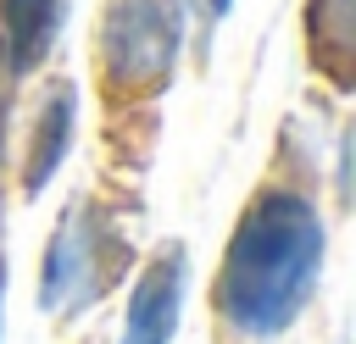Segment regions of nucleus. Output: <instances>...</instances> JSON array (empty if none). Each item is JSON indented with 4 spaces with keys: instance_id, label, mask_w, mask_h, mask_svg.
Listing matches in <instances>:
<instances>
[{
    "instance_id": "f257e3e1",
    "label": "nucleus",
    "mask_w": 356,
    "mask_h": 344,
    "mask_svg": "<svg viewBox=\"0 0 356 344\" xmlns=\"http://www.w3.org/2000/svg\"><path fill=\"white\" fill-rule=\"evenodd\" d=\"M323 211L295 189H261L222 255L217 272V316L239 338H273L284 333L300 305L317 289L323 272Z\"/></svg>"
},
{
    "instance_id": "7ed1b4c3",
    "label": "nucleus",
    "mask_w": 356,
    "mask_h": 344,
    "mask_svg": "<svg viewBox=\"0 0 356 344\" xmlns=\"http://www.w3.org/2000/svg\"><path fill=\"white\" fill-rule=\"evenodd\" d=\"M178 305H184V250L167 244L134 283L128 316H122V344H172L178 333Z\"/></svg>"
},
{
    "instance_id": "423d86ee",
    "label": "nucleus",
    "mask_w": 356,
    "mask_h": 344,
    "mask_svg": "<svg viewBox=\"0 0 356 344\" xmlns=\"http://www.w3.org/2000/svg\"><path fill=\"white\" fill-rule=\"evenodd\" d=\"M56 33V0H6V55L11 67H33Z\"/></svg>"
},
{
    "instance_id": "20e7f679",
    "label": "nucleus",
    "mask_w": 356,
    "mask_h": 344,
    "mask_svg": "<svg viewBox=\"0 0 356 344\" xmlns=\"http://www.w3.org/2000/svg\"><path fill=\"white\" fill-rule=\"evenodd\" d=\"M306 39H312V61L350 89L356 78V0H306Z\"/></svg>"
},
{
    "instance_id": "f03ea898",
    "label": "nucleus",
    "mask_w": 356,
    "mask_h": 344,
    "mask_svg": "<svg viewBox=\"0 0 356 344\" xmlns=\"http://www.w3.org/2000/svg\"><path fill=\"white\" fill-rule=\"evenodd\" d=\"M178 61V22L167 0H117L106 17V72L117 89H150Z\"/></svg>"
},
{
    "instance_id": "39448f33",
    "label": "nucleus",
    "mask_w": 356,
    "mask_h": 344,
    "mask_svg": "<svg viewBox=\"0 0 356 344\" xmlns=\"http://www.w3.org/2000/svg\"><path fill=\"white\" fill-rule=\"evenodd\" d=\"M67 139H72V89L56 83L50 100L39 105L33 144H28V161H22V189H28V194H39V189L56 178V166H61V155H67Z\"/></svg>"
},
{
    "instance_id": "0eeeda50",
    "label": "nucleus",
    "mask_w": 356,
    "mask_h": 344,
    "mask_svg": "<svg viewBox=\"0 0 356 344\" xmlns=\"http://www.w3.org/2000/svg\"><path fill=\"white\" fill-rule=\"evenodd\" d=\"M0 294H6V266H0Z\"/></svg>"
},
{
    "instance_id": "6e6552de",
    "label": "nucleus",
    "mask_w": 356,
    "mask_h": 344,
    "mask_svg": "<svg viewBox=\"0 0 356 344\" xmlns=\"http://www.w3.org/2000/svg\"><path fill=\"white\" fill-rule=\"evenodd\" d=\"M0 122H6V100H0Z\"/></svg>"
}]
</instances>
